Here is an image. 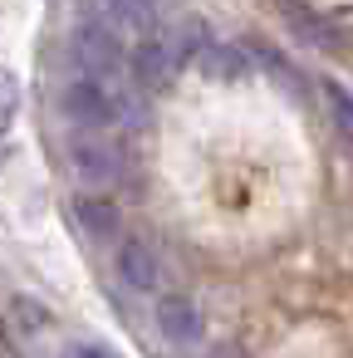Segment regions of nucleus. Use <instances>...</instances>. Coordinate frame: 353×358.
Masks as SVG:
<instances>
[{
    "instance_id": "8",
    "label": "nucleus",
    "mask_w": 353,
    "mask_h": 358,
    "mask_svg": "<svg viewBox=\"0 0 353 358\" xmlns=\"http://www.w3.org/2000/svg\"><path fill=\"white\" fill-rule=\"evenodd\" d=\"M99 20L123 40H143L157 30V6L152 0H99Z\"/></svg>"
},
{
    "instance_id": "13",
    "label": "nucleus",
    "mask_w": 353,
    "mask_h": 358,
    "mask_svg": "<svg viewBox=\"0 0 353 358\" xmlns=\"http://www.w3.org/2000/svg\"><path fill=\"white\" fill-rule=\"evenodd\" d=\"M59 358H118V348H108V343H94V338H84V343H69Z\"/></svg>"
},
{
    "instance_id": "14",
    "label": "nucleus",
    "mask_w": 353,
    "mask_h": 358,
    "mask_svg": "<svg viewBox=\"0 0 353 358\" xmlns=\"http://www.w3.org/2000/svg\"><path fill=\"white\" fill-rule=\"evenodd\" d=\"M0 358H6V334H0Z\"/></svg>"
},
{
    "instance_id": "11",
    "label": "nucleus",
    "mask_w": 353,
    "mask_h": 358,
    "mask_svg": "<svg viewBox=\"0 0 353 358\" xmlns=\"http://www.w3.org/2000/svg\"><path fill=\"white\" fill-rule=\"evenodd\" d=\"M10 324L25 334V338H35V334H45L50 329V309L40 304V299H30V294H20L15 304H10Z\"/></svg>"
},
{
    "instance_id": "6",
    "label": "nucleus",
    "mask_w": 353,
    "mask_h": 358,
    "mask_svg": "<svg viewBox=\"0 0 353 358\" xmlns=\"http://www.w3.org/2000/svg\"><path fill=\"white\" fill-rule=\"evenodd\" d=\"M69 221H74L89 241H118V236H123V211H118V201H113V196H99V192L74 196V201H69Z\"/></svg>"
},
{
    "instance_id": "2",
    "label": "nucleus",
    "mask_w": 353,
    "mask_h": 358,
    "mask_svg": "<svg viewBox=\"0 0 353 358\" xmlns=\"http://www.w3.org/2000/svg\"><path fill=\"white\" fill-rule=\"evenodd\" d=\"M69 55L79 64V74H94V79H108V84H123V69H128V45L118 30H108L103 20H84L74 35H69Z\"/></svg>"
},
{
    "instance_id": "7",
    "label": "nucleus",
    "mask_w": 353,
    "mask_h": 358,
    "mask_svg": "<svg viewBox=\"0 0 353 358\" xmlns=\"http://www.w3.org/2000/svg\"><path fill=\"white\" fill-rule=\"evenodd\" d=\"M152 314H157V329H162V338H167V343H182V348H192V343H201V334H206V324H201V309H196L187 294H162Z\"/></svg>"
},
{
    "instance_id": "9",
    "label": "nucleus",
    "mask_w": 353,
    "mask_h": 358,
    "mask_svg": "<svg viewBox=\"0 0 353 358\" xmlns=\"http://www.w3.org/2000/svg\"><path fill=\"white\" fill-rule=\"evenodd\" d=\"M196 69L211 79V84H240L250 79V59L240 45H226V40H211L201 55H196Z\"/></svg>"
},
{
    "instance_id": "3",
    "label": "nucleus",
    "mask_w": 353,
    "mask_h": 358,
    "mask_svg": "<svg viewBox=\"0 0 353 358\" xmlns=\"http://www.w3.org/2000/svg\"><path fill=\"white\" fill-rule=\"evenodd\" d=\"M128 69H133L138 89H147V94H162V89H172V84H177V74L187 69V55H182L177 35L157 25L152 35H143V40L133 45V55H128Z\"/></svg>"
},
{
    "instance_id": "5",
    "label": "nucleus",
    "mask_w": 353,
    "mask_h": 358,
    "mask_svg": "<svg viewBox=\"0 0 353 358\" xmlns=\"http://www.w3.org/2000/svg\"><path fill=\"white\" fill-rule=\"evenodd\" d=\"M118 275H123L128 289L152 294L162 285V255H157V245L147 236H123L118 241Z\"/></svg>"
},
{
    "instance_id": "10",
    "label": "nucleus",
    "mask_w": 353,
    "mask_h": 358,
    "mask_svg": "<svg viewBox=\"0 0 353 358\" xmlns=\"http://www.w3.org/2000/svg\"><path fill=\"white\" fill-rule=\"evenodd\" d=\"M324 103H329V123H333V133L353 148V94H348L343 84H324Z\"/></svg>"
},
{
    "instance_id": "1",
    "label": "nucleus",
    "mask_w": 353,
    "mask_h": 358,
    "mask_svg": "<svg viewBox=\"0 0 353 358\" xmlns=\"http://www.w3.org/2000/svg\"><path fill=\"white\" fill-rule=\"evenodd\" d=\"M59 113L79 133H113L133 113V103H128L123 84H108V79H94V74H74L59 89Z\"/></svg>"
},
{
    "instance_id": "4",
    "label": "nucleus",
    "mask_w": 353,
    "mask_h": 358,
    "mask_svg": "<svg viewBox=\"0 0 353 358\" xmlns=\"http://www.w3.org/2000/svg\"><path fill=\"white\" fill-rule=\"evenodd\" d=\"M69 172L84 187H118L128 172V152L108 133H79L69 138Z\"/></svg>"
},
{
    "instance_id": "12",
    "label": "nucleus",
    "mask_w": 353,
    "mask_h": 358,
    "mask_svg": "<svg viewBox=\"0 0 353 358\" xmlns=\"http://www.w3.org/2000/svg\"><path fill=\"white\" fill-rule=\"evenodd\" d=\"M15 113H20V79H15L10 69H0V138L10 133Z\"/></svg>"
}]
</instances>
